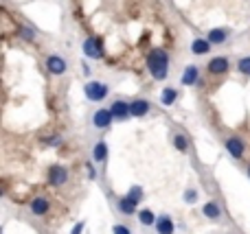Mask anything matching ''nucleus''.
Wrapping results in <instances>:
<instances>
[{
  "mask_svg": "<svg viewBox=\"0 0 250 234\" xmlns=\"http://www.w3.org/2000/svg\"><path fill=\"white\" fill-rule=\"evenodd\" d=\"M145 64H147V70H149L151 79L154 81H167L169 79V68H171V57L165 48L156 46L147 53L145 57Z\"/></svg>",
  "mask_w": 250,
  "mask_h": 234,
  "instance_id": "1",
  "label": "nucleus"
},
{
  "mask_svg": "<svg viewBox=\"0 0 250 234\" xmlns=\"http://www.w3.org/2000/svg\"><path fill=\"white\" fill-rule=\"evenodd\" d=\"M110 92H112V83L104 81V79H90V81H86V86H83V96H86V101H90V103H104L110 96Z\"/></svg>",
  "mask_w": 250,
  "mask_h": 234,
  "instance_id": "2",
  "label": "nucleus"
},
{
  "mask_svg": "<svg viewBox=\"0 0 250 234\" xmlns=\"http://www.w3.org/2000/svg\"><path fill=\"white\" fill-rule=\"evenodd\" d=\"M220 143H222V147H224V151L229 153L233 160L242 162L244 158H246L248 143H246V138H242L239 134H224L220 138Z\"/></svg>",
  "mask_w": 250,
  "mask_h": 234,
  "instance_id": "3",
  "label": "nucleus"
},
{
  "mask_svg": "<svg viewBox=\"0 0 250 234\" xmlns=\"http://www.w3.org/2000/svg\"><path fill=\"white\" fill-rule=\"evenodd\" d=\"M88 123H90V129L95 131V134H105V131L112 127V123H117V121H114V114H112V109H110V105H99L97 109H92Z\"/></svg>",
  "mask_w": 250,
  "mask_h": 234,
  "instance_id": "4",
  "label": "nucleus"
},
{
  "mask_svg": "<svg viewBox=\"0 0 250 234\" xmlns=\"http://www.w3.org/2000/svg\"><path fill=\"white\" fill-rule=\"evenodd\" d=\"M110 206H112L114 215H117V217H121V219L136 217L138 208H141V206H138L134 199H129L127 193H125V195H112V197H110Z\"/></svg>",
  "mask_w": 250,
  "mask_h": 234,
  "instance_id": "5",
  "label": "nucleus"
},
{
  "mask_svg": "<svg viewBox=\"0 0 250 234\" xmlns=\"http://www.w3.org/2000/svg\"><path fill=\"white\" fill-rule=\"evenodd\" d=\"M90 158L95 160V164L101 169V180H99V182H104V180H105V169H108V158H110L108 140L99 136V138L90 144Z\"/></svg>",
  "mask_w": 250,
  "mask_h": 234,
  "instance_id": "6",
  "label": "nucleus"
},
{
  "mask_svg": "<svg viewBox=\"0 0 250 234\" xmlns=\"http://www.w3.org/2000/svg\"><path fill=\"white\" fill-rule=\"evenodd\" d=\"M204 70L208 72V77H224V74H229L230 70H233V59H230L229 55H224V53L213 55L211 59L207 61Z\"/></svg>",
  "mask_w": 250,
  "mask_h": 234,
  "instance_id": "7",
  "label": "nucleus"
},
{
  "mask_svg": "<svg viewBox=\"0 0 250 234\" xmlns=\"http://www.w3.org/2000/svg\"><path fill=\"white\" fill-rule=\"evenodd\" d=\"M70 182V171L64 164H51L46 169V184L51 188H64Z\"/></svg>",
  "mask_w": 250,
  "mask_h": 234,
  "instance_id": "8",
  "label": "nucleus"
},
{
  "mask_svg": "<svg viewBox=\"0 0 250 234\" xmlns=\"http://www.w3.org/2000/svg\"><path fill=\"white\" fill-rule=\"evenodd\" d=\"M202 217L207 219V221L215 223V226L224 223L226 213H224V206H222V201H220V199H215V197L207 199V201L202 204Z\"/></svg>",
  "mask_w": 250,
  "mask_h": 234,
  "instance_id": "9",
  "label": "nucleus"
},
{
  "mask_svg": "<svg viewBox=\"0 0 250 234\" xmlns=\"http://www.w3.org/2000/svg\"><path fill=\"white\" fill-rule=\"evenodd\" d=\"M44 68H46V72L51 74V77H64V74L68 72V61H66V57L60 55V53H48V55L44 57Z\"/></svg>",
  "mask_w": 250,
  "mask_h": 234,
  "instance_id": "10",
  "label": "nucleus"
},
{
  "mask_svg": "<svg viewBox=\"0 0 250 234\" xmlns=\"http://www.w3.org/2000/svg\"><path fill=\"white\" fill-rule=\"evenodd\" d=\"M82 53H83V57H88V59H95V61L104 59L105 48H104L101 37H97V35H88V37L82 42Z\"/></svg>",
  "mask_w": 250,
  "mask_h": 234,
  "instance_id": "11",
  "label": "nucleus"
},
{
  "mask_svg": "<svg viewBox=\"0 0 250 234\" xmlns=\"http://www.w3.org/2000/svg\"><path fill=\"white\" fill-rule=\"evenodd\" d=\"M51 208H53V204H51V199H48L46 195H35V197H31V201L26 204L29 215L31 217H35V219L48 217V215H51Z\"/></svg>",
  "mask_w": 250,
  "mask_h": 234,
  "instance_id": "12",
  "label": "nucleus"
},
{
  "mask_svg": "<svg viewBox=\"0 0 250 234\" xmlns=\"http://www.w3.org/2000/svg\"><path fill=\"white\" fill-rule=\"evenodd\" d=\"M202 83V68L198 64H187L180 74V86L185 88H195Z\"/></svg>",
  "mask_w": 250,
  "mask_h": 234,
  "instance_id": "13",
  "label": "nucleus"
},
{
  "mask_svg": "<svg viewBox=\"0 0 250 234\" xmlns=\"http://www.w3.org/2000/svg\"><path fill=\"white\" fill-rule=\"evenodd\" d=\"M110 109H112L114 121H117V123H125V121H129V118H132V105H129V101L123 99V96L112 99Z\"/></svg>",
  "mask_w": 250,
  "mask_h": 234,
  "instance_id": "14",
  "label": "nucleus"
},
{
  "mask_svg": "<svg viewBox=\"0 0 250 234\" xmlns=\"http://www.w3.org/2000/svg\"><path fill=\"white\" fill-rule=\"evenodd\" d=\"M171 144H173V149H176L178 153H182V156H189L191 153V138H189V134L187 131H182L180 127H173V131H171Z\"/></svg>",
  "mask_w": 250,
  "mask_h": 234,
  "instance_id": "15",
  "label": "nucleus"
},
{
  "mask_svg": "<svg viewBox=\"0 0 250 234\" xmlns=\"http://www.w3.org/2000/svg\"><path fill=\"white\" fill-rule=\"evenodd\" d=\"M230 37H233V29H229V26H213L207 31V39L213 46H224Z\"/></svg>",
  "mask_w": 250,
  "mask_h": 234,
  "instance_id": "16",
  "label": "nucleus"
},
{
  "mask_svg": "<svg viewBox=\"0 0 250 234\" xmlns=\"http://www.w3.org/2000/svg\"><path fill=\"white\" fill-rule=\"evenodd\" d=\"M211 48H213V44L207 39V35H204V37H193L189 42V53L193 57H207V55H211Z\"/></svg>",
  "mask_w": 250,
  "mask_h": 234,
  "instance_id": "17",
  "label": "nucleus"
},
{
  "mask_svg": "<svg viewBox=\"0 0 250 234\" xmlns=\"http://www.w3.org/2000/svg\"><path fill=\"white\" fill-rule=\"evenodd\" d=\"M132 105V118H147L151 112V101L145 96H136V99L129 101Z\"/></svg>",
  "mask_w": 250,
  "mask_h": 234,
  "instance_id": "18",
  "label": "nucleus"
},
{
  "mask_svg": "<svg viewBox=\"0 0 250 234\" xmlns=\"http://www.w3.org/2000/svg\"><path fill=\"white\" fill-rule=\"evenodd\" d=\"M154 232H156V234H176V223H173L171 215L160 213L158 217H156Z\"/></svg>",
  "mask_w": 250,
  "mask_h": 234,
  "instance_id": "19",
  "label": "nucleus"
},
{
  "mask_svg": "<svg viewBox=\"0 0 250 234\" xmlns=\"http://www.w3.org/2000/svg\"><path fill=\"white\" fill-rule=\"evenodd\" d=\"M200 197H202V193H200V186H195V184H189V186H185V191H182V204L198 206L200 204Z\"/></svg>",
  "mask_w": 250,
  "mask_h": 234,
  "instance_id": "20",
  "label": "nucleus"
},
{
  "mask_svg": "<svg viewBox=\"0 0 250 234\" xmlns=\"http://www.w3.org/2000/svg\"><path fill=\"white\" fill-rule=\"evenodd\" d=\"M178 99H180V88H176V86H167V88H163V92H160V103H163L165 108L176 105Z\"/></svg>",
  "mask_w": 250,
  "mask_h": 234,
  "instance_id": "21",
  "label": "nucleus"
},
{
  "mask_svg": "<svg viewBox=\"0 0 250 234\" xmlns=\"http://www.w3.org/2000/svg\"><path fill=\"white\" fill-rule=\"evenodd\" d=\"M156 217L158 215L154 213L151 208H138V213H136V221H138V226H143V228H154L156 226Z\"/></svg>",
  "mask_w": 250,
  "mask_h": 234,
  "instance_id": "22",
  "label": "nucleus"
},
{
  "mask_svg": "<svg viewBox=\"0 0 250 234\" xmlns=\"http://www.w3.org/2000/svg\"><path fill=\"white\" fill-rule=\"evenodd\" d=\"M112 234H134V228L127 223V219H117L112 223Z\"/></svg>",
  "mask_w": 250,
  "mask_h": 234,
  "instance_id": "23",
  "label": "nucleus"
},
{
  "mask_svg": "<svg viewBox=\"0 0 250 234\" xmlns=\"http://www.w3.org/2000/svg\"><path fill=\"white\" fill-rule=\"evenodd\" d=\"M235 68H237L239 74H244V77H250V55L237 57V61H235Z\"/></svg>",
  "mask_w": 250,
  "mask_h": 234,
  "instance_id": "24",
  "label": "nucleus"
},
{
  "mask_svg": "<svg viewBox=\"0 0 250 234\" xmlns=\"http://www.w3.org/2000/svg\"><path fill=\"white\" fill-rule=\"evenodd\" d=\"M18 35H20L24 42H35V37H38V31H35L33 26H29V24H20V29H18Z\"/></svg>",
  "mask_w": 250,
  "mask_h": 234,
  "instance_id": "25",
  "label": "nucleus"
},
{
  "mask_svg": "<svg viewBox=\"0 0 250 234\" xmlns=\"http://www.w3.org/2000/svg\"><path fill=\"white\" fill-rule=\"evenodd\" d=\"M127 197H129V199H134L138 206H141V201L145 199V191H143L141 184H132V186H129V191H127Z\"/></svg>",
  "mask_w": 250,
  "mask_h": 234,
  "instance_id": "26",
  "label": "nucleus"
},
{
  "mask_svg": "<svg viewBox=\"0 0 250 234\" xmlns=\"http://www.w3.org/2000/svg\"><path fill=\"white\" fill-rule=\"evenodd\" d=\"M40 143H42L44 147H60V144L64 143V138H62L60 134H51V136H44Z\"/></svg>",
  "mask_w": 250,
  "mask_h": 234,
  "instance_id": "27",
  "label": "nucleus"
},
{
  "mask_svg": "<svg viewBox=\"0 0 250 234\" xmlns=\"http://www.w3.org/2000/svg\"><path fill=\"white\" fill-rule=\"evenodd\" d=\"M82 70H83V74H86V77H92V68H90V64H88L86 59H82Z\"/></svg>",
  "mask_w": 250,
  "mask_h": 234,
  "instance_id": "28",
  "label": "nucleus"
},
{
  "mask_svg": "<svg viewBox=\"0 0 250 234\" xmlns=\"http://www.w3.org/2000/svg\"><path fill=\"white\" fill-rule=\"evenodd\" d=\"M83 226H86V223H77V226H75V230H73V234H82V230H83Z\"/></svg>",
  "mask_w": 250,
  "mask_h": 234,
  "instance_id": "29",
  "label": "nucleus"
},
{
  "mask_svg": "<svg viewBox=\"0 0 250 234\" xmlns=\"http://www.w3.org/2000/svg\"><path fill=\"white\" fill-rule=\"evenodd\" d=\"M244 173H246V178L250 180V162H248V164H246V166H244Z\"/></svg>",
  "mask_w": 250,
  "mask_h": 234,
  "instance_id": "30",
  "label": "nucleus"
},
{
  "mask_svg": "<svg viewBox=\"0 0 250 234\" xmlns=\"http://www.w3.org/2000/svg\"><path fill=\"white\" fill-rule=\"evenodd\" d=\"M229 234H233V232H229Z\"/></svg>",
  "mask_w": 250,
  "mask_h": 234,
  "instance_id": "31",
  "label": "nucleus"
}]
</instances>
